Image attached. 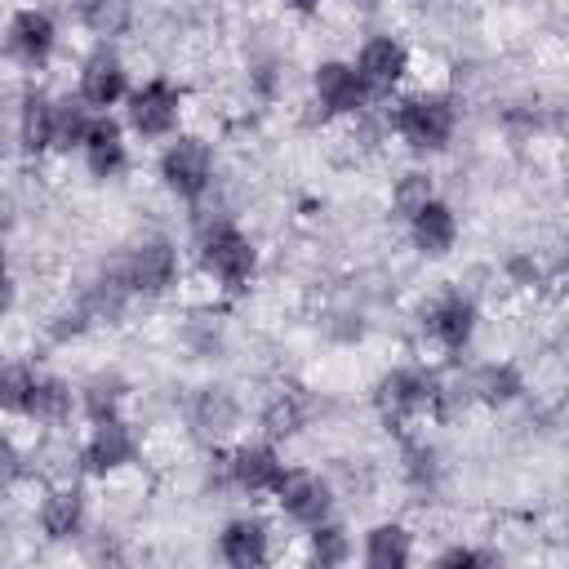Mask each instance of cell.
I'll return each instance as SVG.
<instances>
[{"label":"cell","mask_w":569,"mask_h":569,"mask_svg":"<svg viewBox=\"0 0 569 569\" xmlns=\"http://www.w3.org/2000/svg\"><path fill=\"white\" fill-rule=\"evenodd\" d=\"M436 400H440V387H436V378L422 373V369H391V373L382 378V387H378V405H382V413L396 418V422L427 413Z\"/></svg>","instance_id":"10"},{"label":"cell","mask_w":569,"mask_h":569,"mask_svg":"<svg viewBox=\"0 0 569 569\" xmlns=\"http://www.w3.org/2000/svg\"><path fill=\"white\" fill-rule=\"evenodd\" d=\"M84 516H89V502H84V493H80L76 485H58V489H49V498L40 502V529H44L53 542L76 538V533L84 529Z\"/></svg>","instance_id":"17"},{"label":"cell","mask_w":569,"mask_h":569,"mask_svg":"<svg viewBox=\"0 0 569 569\" xmlns=\"http://www.w3.org/2000/svg\"><path fill=\"white\" fill-rule=\"evenodd\" d=\"M93 111H107L111 102H120L129 93V71L120 62V53L111 49H98L80 62V89H76Z\"/></svg>","instance_id":"12"},{"label":"cell","mask_w":569,"mask_h":569,"mask_svg":"<svg viewBox=\"0 0 569 569\" xmlns=\"http://www.w3.org/2000/svg\"><path fill=\"white\" fill-rule=\"evenodd\" d=\"M262 436L267 440H289V436H298L302 431V422H307V405L293 396V391H276L267 405H262Z\"/></svg>","instance_id":"23"},{"label":"cell","mask_w":569,"mask_h":569,"mask_svg":"<svg viewBox=\"0 0 569 569\" xmlns=\"http://www.w3.org/2000/svg\"><path fill=\"white\" fill-rule=\"evenodd\" d=\"M436 200V182H431V173L427 169H409V173H400L396 178V187H391V209L409 222L422 204H431Z\"/></svg>","instance_id":"26"},{"label":"cell","mask_w":569,"mask_h":569,"mask_svg":"<svg viewBox=\"0 0 569 569\" xmlns=\"http://www.w3.org/2000/svg\"><path fill=\"white\" fill-rule=\"evenodd\" d=\"M71 405H76V396H71V387L62 378L36 373V387H31L27 405H22V418H31L40 427H58V422L71 418Z\"/></svg>","instance_id":"20"},{"label":"cell","mask_w":569,"mask_h":569,"mask_svg":"<svg viewBox=\"0 0 569 569\" xmlns=\"http://www.w3.org/2000/svg\"><path fill=\"white\" fill-rule=\"evenodd\" d=\"M116 405H120V382L116 378H93L84 387V413H89V422L116 418Z\"/></svg>","instance_id":"30"},{"label":"cell","mask_w":569,"mask_h":569,"mask_svg":"<svg viewBox=\"0 0 569 569\" xmlns=\"http://www.w3.org/2000/svg\"><path fill=\"white\" fill-rule=\"evenodd\" d=\"M227 480L240 489V493H276V485L284 480V462L280 453L271 449V440H249V445H236L231 458H227Z\"/></svg>","instance_id":"11"},{"label":"cell","mask_w":569,"mask_h":569,"mask_svg":"<svg viewBox=\"0 0 569 569\" xmlns=\"http://www.w3.org/2000/svg\"><path fill=\"white\" fill-rule=\"evenodd\" d=\"M276 507L293 520V525H302V529H316V525H325L329 520V507H333V489L316 476V471H307V467H284V480L276 485Z\"/></svg>","instance_id":"5"},{"label":"cell","mask_w":569,"mask_h":569,"mask_svg":"<svg viewBox=\"0 0 569 569\" xmlns=\"http://www.w3.org/2000/svg\"><path fill=\"white\" fill-rule=\"evenodd\" d=\"M93 107L80 98V93H62L53 98V138H49V151H80L89 129H93Z\"/></svg>","instance_id":"18"},{"label":"cell","mask_w":569,"mask_h":569,"mask_svg":"<svg viewBox=\"0 0 569 569\" xmlns=\"http://www.w3.org/2000/svg\"><path fill=\"white\" fill-rule=\"evenodd\" d=\"M427 338L440 347V351H462L476 333V302L467 293H445L431 302L427 311Z\"/></svg>","instance_id":"13"},{"label":"cell","mask_w":569,"mask_h":569,"mask_svg":"<svg viewBox=\"0 0 569 569\" xmlns=\"http://www.w3.org/2000/svg\"><path fill=\"white\" fill-rule=\"evenodd\" d=\"M80 22H84L98 40H116V36H124L129 22H133V0H84Z\"/></svg>","instance_id":"25"},{"label":"cell","mask_w":569,"mask_h":569,"mask_svg":"<svg viewBox=\"0 0 569 569\" xmlns=\"http://www.w3.org/2000/svg\"><path fill=\"white\" fill-rule=\"evenodd\" d=\"M124 116H129V129H133V133H142V138H164V133H173L178 120H182V93H178L169 80L156 76V80H147V84H138V89L129 93Z\"/></svg>","instance_id":"6"},{"label":"cell","mask_w":569,"mask_h":569,"mask_svg":"<svg viewBox=\"0 0 569 569\" xmlns=\"http://www.w3.org/2000/svg\"><path fill=\"white\" fill-rule=\"evenodd\" d=\"M409 236H413L418 253L445 258V253L453 249V240H458V218H453V209H449L445 200H431V204H422V209L409 218Z\"/></svg>","instance_id":"16"},{"label":"cell","mask_w":569,"mask_h":569,"mask_svg":"<svg viewBox=\"0 0 569 569\" xmlns=\"http://www.w3.org/2000/svg\"><path fill=\"white\" fill-rule=\"evenodd\" d=\"M191 422L200 427V436H209V440H222V436H227V431L240 422V409H236V400H231L227 391H200Z\"/></svg>","instance_id":"24"},{"label":"cell","mask_w":569,"mask_h":569,"mask_svg":"<svg viewBox=\"0 0 569 569\" xmlns=\"http://www.w3.org/2000/svg\"><path fill=\"white\" fill-rule=\"evenodd\" d=\"M280 4H284V9H293V13H316V4H320V0H280Z\"/></svg>","instance_id":"31"},{"label":"cell","mask_w":569,"mask_h":569,"mask_svg":"<svg viewBox=\"0 0 569 569\" xmlns=\"http://www.w3.org/2000/svg\"><path fill=\"white\" fill-rule=\"evenodd\" d=\"M365 560L373 565V569H400V565H409L413 560V533L405 529V525H373L369 533H365Z\"/></svg>","instance_id":"21"},{"label":"cell","mask_w":569,"mask_h":569,"mask_svg":"<svg viewBox=\"0 0 569 569\" xmlns=\"http://www.w3.org/2000/svg\"><path fill=\"white\" fill-rule=\"evenodd\" d=\"M471 391L480 400H511L520 391V378L507 369V365H485L476 378H471Z\"/></svg>","instance_id":"28"},{"label":"cell","mask_w":569,"mask_h":569,"mask_svg":"<svg viewBox=\"0 0 569 569\" xmlns=\"http://www.w3.org/2000/svg\"><path fill=\"white\" fill-rule=\"evenodd\" d=\"M160 178L173 196L182 200H200L209 187H213V147L196 133H182L164 147L160 156Z\"/></svg>","instance_id":"3"},{"label":"cell","mask_w":569,"mask_h":569,"mask_svg":"<svg viewBox=\"0 0 569 569\" xmlns=\"http://www.w3.org/2000/svg\"><path fill=\"white\" fill-rule=\"evenodd\" d=\"M138 458V436L129 422L120 418H98L89 427V440L80 449V462L89 476H116L120 467H129Z\"/></svg>","instance_id":"8"},{"label":"cell","mask_w":569,"mask_h":569,"mask_svg":"<svg viewBox=\"0 0 569 569\" xmlns=\"http://www.w3.org/2000/svg\"><path fill=\"white\" fill-rule=\"evenodd\" d=\"M218 551L227 565L236 569H249V565H262L271 556V525L262 516H240L231 520L222 533H218Z\"/></svg>","instance_id":"15"},{"label":"cell","mask_w":569,"mask_h":569,"mask_svg":"<svg viewBox=\"0 0 569 569\" xmlns=\"http://www.w3.org/2000/svg\"><path fill=\"white\" fill-rule=\"evenodd\" d=\"M316 89V107H325V116H360L369 107V89L356 71V62H320L311 76Z\"/></svg>","instance_id":"9"},{"label":"cell","mask_w":569,"mask_h":569,"mask_svg":"<svg viewBox=\"0 0 569 569\" xmlns=\"http://www.w3.org/2000/svg\"><path fill=\"white\" fill-rule=\"evenodd\" d=\"M53 44H58V27L44 9H18L9 18V58H18L22 67H44Z\"/></svg>","instance_id":"14"},{"label":"cell","mask_w":569,"mask_h":569,"mask_svg":"<svg viewBox=\"0 0 569 569\" xmlns=\"http://www.w3.org/2000/svg\"><path fill=\"white\" fill-rule=\"evenodd\" d=\"M49 138H53V98L31 89L18 107V142L27 156H40V151H49Z\"/></svg>","instance_id":"22"},{"label":"cell","mask_w":569,"mask_h":569,"mask_svg":"<svg viewBox=\"0 0 569 569\" xmlns=\"http://www.w3.org/2000/svg\"><path fill=\"white\" fill-rule=\"evenodd\" d=\"M307 542H311V560H320V565H342L351 556L347 533L338 525H329V520L316 525V529H307Z\"/></svg>","instance_id":"27"},{"label":"cell","mask_w":569,"mask_h":569,"mask_svg":"<svg viewBox=\"0 0 569 569\" xmlns=\"http://www.w3.org/2000/svg\"><path fill=\"white\" fill-rule=\"evenodd\" d=\"M356 71H360L369 98H387L409 76V49L396 36H369L356 53Z\"/></svg>","instance_id":"7"},{"label":"cell","mask_w":569,"mask_h":569,"mask_svg":"<svg viewBox=\"0 0 569 569\" xmlns=\"http://www.w3.org/2000/svg\"><path fill=\"white\" fill-rule=\"evenodd\" d=\"M120 276H124V284H129L133 293H142V298L169 293V289L178 284V249H173V240H164V236L138 240V244L124 253Z\"/></svg>","instance_id":"4"},{"label":"cell","mask_w":569,"mask_h":569,"mask_svg":"<svg viewBox=\"0 0 569 569\" xmlns=\"http://www.w3.org/2000/svg\"><path fill=\"white\" fill-rule=\"evenodd\" d=\"M196 231H200V267H204V276L218 280L222 289L249 284V276H253V267H258L253 240H249L231 218L204 222V227H196Z\"/></svg>","instance_id":"2"},{"label":"cell","mask_w":569,"mask_h":569,"mask_svg":"<svg viewBox=\"0 0 569 569\" xmlns=\"http://www.w3.org/2000/svg\"><path fill=\"white\" fill-rule=\"evenodd\" d=\"M80 156H84V164H89L93 178L120 173V164H124V133H120V124L107 120V116H98L93 129H89V138H84V147H80Z\"/></svg>","instance_id":"19"},{"label":"cell","mask_w":569,"mask_h":569,"mask_svg":"<svg viewBox=\"0 0 569 569\" xmlns=\"http://www.w3.org/2000/svg\"><path fill=\"white\" fill-rule=\"evenodd\" d=\"M31 387H36V369L13 360V365L4 369V378H0V391H4V409H9V413H22V405H27Z\"/></svg>","instance_id":"29"},{"label":"cell","mask_w":569,"mask_h":569,"mask_svg":"<svg viewBox=\"0 0 569 569\" xmlns=\"http://www.w3.org/2000/svg\"><path fill=\"white\" fill-rule=\"evenodd\" d=\"M453 102L445 98V93H436V89H413V93H405L396 107H391V116H387V124H391V133L409 147V151H445L449 147V138H453Z\"/></svg>","instance_id":"1"}]
</instances>
